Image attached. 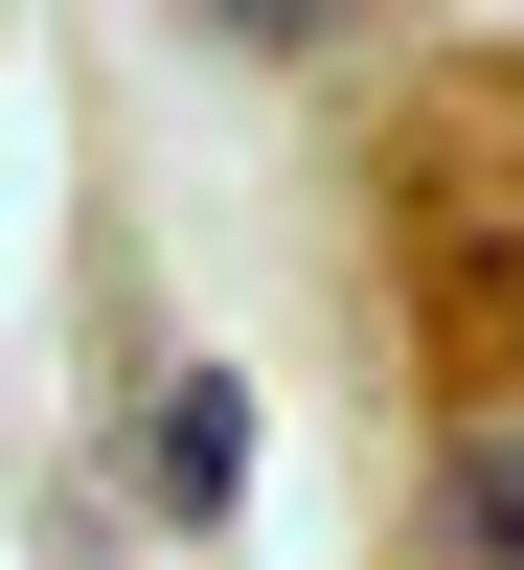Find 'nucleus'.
<instances>
[{
    "label": "nucleus",
    "instance_id": "1",
    "mask_svg": "<svg viewBox=\"0 0 524 570\" xmlns=\"http://www.w3.org/2000/svg\"><path fill=\"white\" fill-rule=\"evenodd\" d=\"M228 502H251V389L182 365V389H160V525H228Z\"/></svg>",
    "mask_w": 524,
    "mask_h": 570
},
{
    "label": "nucleus",
    "instance_id": "2",
    "mask_svg": "<svg viewBox=\"0 0 524 570\" xmlns=\"http://www.w3.org/2000/svg\"><path fill=\"white\" fill-rule=\"evenodd\" d=\"M456 525H479V570H524V434H479V456H456Z\"/></svg>",
    "mask_w": 524,
    "mask_h": 570
},
{
    "label": "nucleus",
    "instance_id": "3",
    "mask_svg": "<svg viewBox=\"0 0 524 570\" xmlns=\"http://www.w3.org/2000/svg\"><path fill=\"white\" fill-rule=\"evenodd\" d=\"M228 23H251V46H319V23H365V0H228Z\"/></svg>",
    "mask_w": 524,
    "mask_h": 570
}]
</instances>
